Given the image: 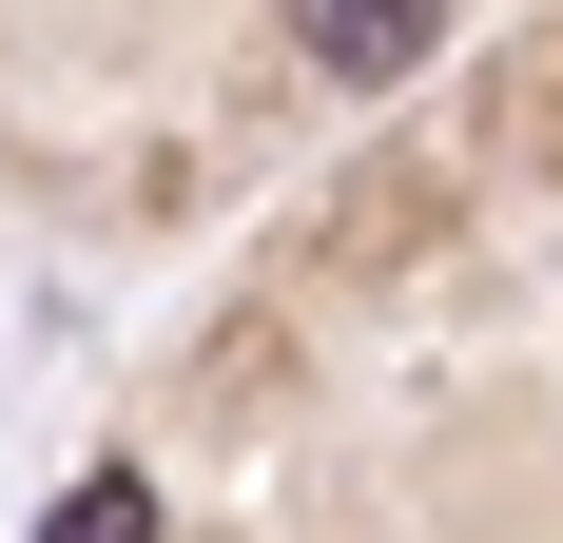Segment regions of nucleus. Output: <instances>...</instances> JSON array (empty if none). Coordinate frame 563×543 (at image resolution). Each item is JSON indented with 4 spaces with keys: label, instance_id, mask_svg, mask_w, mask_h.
<instances>
[{
    "label": "nucleus",
    "instance_id": "nucleus-1",
    "mask_svg": "<svg viewBox=\"0 0 563 543\" xmlns=\"http://www.w3.org/2000/svg\"><path fill=\"white\" fill-rule=\"evenodd\" d=\"M311 58L331 78H408L428 58V0H311Z\"/></svg>",
    "mask_w": 563,
    "mask_h": 543
},
{
    "label": "nucleus",
    "instance_id": "nucleus-2",
    "mask_svg": "<svg viewBox=\"0 0 563 543\" xmlns=\"http://www.w3.org/2000/svg\"><path fill=\"white\" fill-rule=\"evenodd\" d=\"M40 543H156V486H136V466H98V486L58 505V524H40Z\"/></svg>",
    "mask_w": 563,
    "mask_h": 543
}]
</instances>
